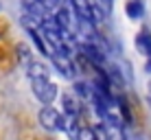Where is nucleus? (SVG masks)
<instances>
[{
	"instance_id": "nucleus-1",
	"label": "nucleus",
	"mask_w": 151,
	"mask_h": 140,
	"mask_svg": "<svg viewBox=\"0 0 151 140\" xmlns=\"http://www.w3.org/2000/svg\"><path fill=\"white\" fill-rule=\"evenodd\" d=\"M37 123H40V127L46 129L48 134H57V131H66L68 116L61 114L59 110H55L53 105H44L37 114Z\"/></svg>"
},
{
	"instance_id": "nucleus-2",
	"label": "nucleus",
	"mask_w": 151,
	"mask_h": 140,
	"mask_svg": "<svg viewBox=\"0 0 151 140\" xmlns=\"http://www.w3.org/2000/svg\"><path fill=\"white\" fill-rule=\"evenodd\" d=\"M31 90H33L35 98L42 105H53L55 98L59 96V88L53 83L50 79H42V81H31Z\"/></svg>"
},
{
	"instance_id": "nucleus-3",
	"label": "nucleus",
	"mask_w": 151,
	"mask_h": 140,
	"mask_svg": "<svg viewBox=\"0 0 151 140\" xmlns=\"http://www.w3.org/2000/svg\"><path fill=\"white\" fill-rule=\"evenodd\" d=\"M48 59H50V64H53V68L59 72L64 79H70V81L77 79L79 70H77V64L72 61L70 55H64V53H59V50H55V53L50 55Z\"/></svg>"
},
{
	"instance_id": "nucleus-4",
	"label": "nucleus",
	"mask_w": 151,
	"mask_h": 140,
	"mask_svg": "<svg viewBox=\"0 0 151 140\" xmlns=\"http://www.w3.org/2000/svg\"><path fill=\"white\" fill-rule=\"evenodd\" d=\"M24 31H27V35L31 37V42H33L35 50H37L42 57H50V48H48V44H46L42 31H40L37 27H31V24H27V27H24Z\"/></svg>"
},
{
	"instance_id": "nucleus-5",
	"label": "nucleus",
	"mask_w": 151,
	"mask_h": 140,
	"mask_svg": "<svg viewBox=\"0 0 151 140\" xmlns=\"http://www.w3.org/2000/svg\"><path fill=\"white\" fill-rule=\"evenodd\" d=\"M27 68V77L31 81H42V79H50V70L44 61H37V59H31L29 64H24Z\"/></svg>"
},
{
	"instance_id": "nucleus-6",
	"label": "nucleus",
	"mask_w": 151,
	"mask_h": 140,
	"mask_svg": "<svg viewBox=\"0 0 151 140\" xmlns=\"http://www.w3.org/2000/svg\"><path fill=\"white\" fill-rule=\"evenodd\" d=\"M134 46H136V50L145 57V59L151 57V29L149 27H142L136 33V37H134Z\"/></svg>"
},
{
	"instance_id": "nucleus-7",
	"label": "nucleus",
	"mask_w": 151,
	"mask_h": 140,
	"mask_svg": "<svg viewBox=\"0 0 151 140\" xmlns=\"http://www.w3.org/2000/svg\"><path fill=\"white\" fill-rule=\"evenodd\" d=\"M61 105H64L66 116H75V118L81 116V98L77 96L75 92H72V94L64 92V94H61Z\"/></svg>"
},
{
	"instance_id": "nucleus-8",
	"label": "nucleus",
	"mask_w": 151,
	"mask_h": 140,
	"mask_svg": "<svg viewBox=\"0 0 151 140\" xmlns=\"http://www.w3.org/2000/svg\"><path fill=\"white\" fill-rule=\"evenodd\" d=\"M72 92H75L77 96L81 98V103H90L92 96H94V88H92L90 81H83V79H75V83H72Z\"/></svg>"
},
{
	"instance_id": "nucleus-9",
	"label": "nucleus",
	"mask_w": 151,
	"mask_h": 140,
	"mask_svg": "<svg viewBox=\"0 0 151 140\" xmlns=\"http://www.w3.org/2000/svg\"><path fill=\"white\" fill-rule=\"evenodd\" d=\"M125 15L129 20H142L145 18V2L142 0H127L125 2Z\"/></svg>"
},
{
	"instance_id": "nucleus-10",
	"label": "nucleus",
	"mask_w": 151,
	"mask_h": 140,
	"mask_svg": "<svg viewBox=\"0 0 151 140\" xmlns=\"http://www.w3.org/2000/svg\"><path fill=\"white\" fill-rule=\"evenodd\" d=\"M116 105H118V112H121V118H123V125H129L132 123V112H129V105H127V98H125L123 92H116Z\"/></svg>"
},
{
	"instance_id": "nucleus-11",
	"label": "nucleus",
	"mask_w": 151,
	"mask_h": 140,
	"mask_svg": "<svg viewBox=\"0 0 151 140\" xmlns=\"http://www.w3.org/2000/svg\"><path fill=\"white\" fill-rule=\"evenodd\" d=\"M18 57H20V61H22V64H29V61L33 59L31 50H29V48H27L24 44H20V46H18Z\"/></svg>"
},
{
	"instance_id": "nucleus-12",
	"label": "nucleus",
	"mask_w": 151,
	"mask_h": 140,
	"mask_svg": "<svg viewBox=\"0 0 151 140\" xmlns=\"http://www.w3.org/2000/svg\"><path fill=\"white\" fill-rule=\"evenodd\" d=\"M96 2L101 4V9H103L107 15H112V11H114V0H96Z\"/></svg>"
},
{
	"instance_id": "nucleus-13",
	"label": "nucleus",
	"mask_w": 151,
	"mask_h": 140,
	"mask_svg": "<svg viewBox=\"0 0 151 140\" xmlns=\"http://www.w3.org/2000/svg\"><path fill=\"white\" fill-rule=\"evenodd\" d=\"M145 70L151 75V57H147V61H145Z\"/></svg>"
},
{
	"instance_id": "nucleus-14",
	"label": "nucleus",
	"mask_w": 151,
	"mask_h": 140,
	"mask_svg": "<svg viewBox=\"0 0 151 140\" xmlns=\"http://www.w3.org/2000/svg\"><path fill=\"white\" fill-rule=\"evenodd\" d=\"M147 105H149V110H151V96H147Z\"/></svg>"
},
{
	"instance_id": "nucleus-15",
	"label": "nucleus",
	"mask_w": 151,
	"mask_h": 140,
	"mask_svg": "<svg viewBox=\"0 0 151 140\" xmlns=\"http://www.w3.org/2000/svg\"><path fill=\"white\" fill-rule=\"evenodd\" d=\"M147 88H149V96H151V79H149V83H147Z\"/></svg>"
}]
</instances>
